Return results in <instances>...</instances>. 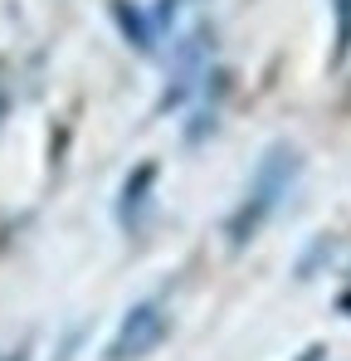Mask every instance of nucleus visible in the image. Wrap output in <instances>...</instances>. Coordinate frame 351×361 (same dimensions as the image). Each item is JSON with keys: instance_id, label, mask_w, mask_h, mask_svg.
I'll return each mask as SVG.
<instances>
[{"instance_id": "423d86ee", "label": "nucleus", "mask_w": 351, "mask_h": 361, "mask_svg": "<svg viewBox=\"0 0 351 361\" xmlns=\"http://www.w3.org/2000/svg\"><path fill=\"white\" fill-rule=\"evenodd\" d=\"M322 357V352H317V347H307V352H302V361H317Z\"/></svg>"}, {"instance_id": "20e7f679", "label": "nucleus", "mask_w": 351, "mask_h": 361, "mask_svg": "<svg viewBox=\"0 0 351 361\" xmlns=\"http://www.w3.org/2000/svg\"><path fill=\"white\" fill-rule=\"evenodd\" d=\"M113 15H117V25H122V35H127L142 54H152V25H147V20H142L127 0H113Z\"/></svg>"}, {"instance_id": "f257e3e1", "label": "nucleus", "mask_w": 351, "mask_h": 361, "mask_svg": "<svg viewBox=\"0 0 351 361\" xmlns=\"http://www.w3.org/2000/svg\"><path fill=\"white\" fill-rule=\"evenodd\" d=\"M302 171V157H297V147L288 142H278V147H269V157L259 161V171L249 180V190H244V200H239V210L230 215V225H225V235H230L234 249H244V244L254 240L259 230H264V220L283 205V195L292 190V180Z\"/></svg>"}, {"instance_id": "39448f33", "label": "nucleus", "mask_w": 351, "mask_h": 361, "mask_svg": "<svg viewBox=\"0 0 351 361\" xmlns=\"http://www.w3.org/2000/svg\"><path fill=\"white\" fill-rule=\"evenodd\" d=\"M332 10H337V59L351 49V0H332Z\"/></svg>"}, {"instance_id": "f03ea898", "label": "nucleus", "mask_w": 351, "mask_h": 361, "mask_svg": "<svg viewBox=\"0 0 351 361\" xmlns=\"http://www.w3.org/2000/svg\"><path fill=\"white\" fill-rule=\"evenodd\" d=\"M161 337H166V307H161V298L137 302V307L122 317L117 337L108 342V361H137V357H147Z\"/></svg>"}, {"instance_id": "7ed1b4c3", "label": "nucleus", "mask_w": 351, "mask_h": 361, "mask_svg": "<svg viewBox=\"0 0 351 361\" xmlns=\"http://www.w3.org/2000/svg\"><path fill=\"white\" fill-rule=\"evenodd\" d=\"M152 180H156V161H142L127 185H122V200H117V220L127 225V230H137V220H142V205L152 200Z\"/></svg>"}]
</instances>
